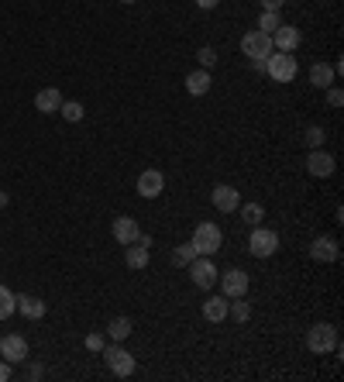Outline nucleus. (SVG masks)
I'll return each instance as SVG.
<instances>
[{
	"instance_id": "1",
	"label": "nucleus",
	"mask_w": 344,
	"mask_h": 382,
	"mask_svg": "<svg viewBox=\"0 0 344 382\" xmlns=\"http://www.w3.org/2000/svg\"><path fill=\"white\" fill-rule=\"evenodd\" d=\"M296 52H272L265 59V72L272 83H293L296 80Z\"/></svg>"
},
{
	"instance_id": "2",
	"label": "nucleus",
	"mask_w": 344,
	"mask_h": 382,
	"mask_svg": "<svg viewBox=\"0 0 344 382\" xmlns=\"http://www.w3.org/2000/svg\"><path fill=\"white\" fill-rule=\"evenodd\" d=\"M189 245L196 248V255H217L221 245H224V231L213 224V221H204V224H196L193 231V241Z\"/></svg>"
},
{
	"instance_id": "3",
	"label": "nucleus",
	"mask_w": 344,
	"mask_h": 382,
	"mask_svg": "<svg viewBox=\"0 0 344 382\" xmlns=\"http://www.w3.org/2000/svg\"><path fill=\"white\" fill-rule=\"evenodd\" d=\"M306 348H310L314 355H331V351H338V327H334V324H314V327L306 331Z\"/></svg>"
},
{
	"instance_id": "4",
	"label": "nucleus",
	"mask_w": 344,
	"mask_h": 382,
	"mask_svg": "<svg viewBox=\"0 0 344 382\" xmlns=\"http://www.w3.org/2000/svg\"><path fill=\"white\" fill-rule=\"evenodd\" d=\"M186 269H189V279H193L196 290H213V283H217V275H221L217 266H213V255H196Z\"/></svg>"
},
{
	"instance_id": "5",
	"label": "nucleus",
	"mask_w": 344,
	"mask_h": 382,
	"mask_svg": "<svg viewBox=\"0 0 344 382\" xmlns=\"http://www.w3.org/2000/svg\"><path fill=\"white\" fill-rule=\"evenodd\" d=\"M241 52L252 59V62H262V59H269L275 48H272V35H265V31H245L241 35Z\"/></svg>"
},
{
	"instance_id": "6",
	"label": "nucleus",
	"mask_w": 344,
	"mask_h": 382,
	"mask_svg": "<svg viewBox=\"0 0 344 382\" xmlns=\"http://www.w3.org/2000/svg\"><path fill=\"white\" fill-rule=\"evenodd\" d=\"M104 361H107V369L114 372L117 379L135 376V359H131V351L121 348V341H117V344H104Z\"/></svg>"
},
{
	"instance_id": "7",
	"label": "nucleus",
	"mask_w": 344,
	"mask_h": 382,
	"mask_svg": "<svg viewBox=\"0 0 344 382\" xmlns=\"http://www.w3.org/2000/svg\"><path fill=\"white\" fill-rule=\"evenodd\" d=\"M248 251H252L255 258H272L275 251H279V234L269 231V227H252V238H248Z\"/></svg>"
},
{
	"instance_id": "8",
	"label": "nucleus",
	"mask_w": 344,
	"mask_h": 382,
	"mask_svg": "<svg viewBox=\"0 0 344 382\" xmlns=\"http://www.w3.org/2000/svg\"><path fill=\"white\" fill-rule=\"evenodd\" d=\"M217 283H221V293L228 296V300H238V296H248V272L245 269H228L217 275Z\"/></svg>"
},
{
	"instance_id": "9",
	"label": "nucleus",
	"mask_w": 344,
	"mask_h": 382,
	"mask_svg": "<svg viewBox=\"0 0 344 382\" xmlns=\"http://www.w3.org/2000/svg\"><path fill=\"white\" fill-rule=\"evenodd\" d=\"M334 169H338V158L331 155V152H323V148H310V155H306V173H310V176L327 180V176H334Z\"/></svg>"
},
{
	"instance_id": "10",
	"label": "nucleus",
	"mask_w": 344,
	"mask_h": 382,
	"mask_svg": "<svg viewBox=\"0 0 344 382\" xmlns=\"http://www.w3.org/2000/svg\"><path fill=\"white\" fill-rule=\"evenodd\" d=\"M0 359L11 365H24L28 361V341L21 334H4L0 337Z\"/></svg>"
},
{
	"instance_id": "11",
	"label": "nucleus",
	"mask_w": 344,
	"mask_h": 382,
	"mask_svg": "<svg viewBox=\"0 0 344 382\" xmlns=\"http://www.w3.org/2000/svg\"><path fill=\"white\" fill-rule=\"evenodd\" d=\"M162 193H165V176H162V169H145V173L138 176V197L155 200Z\"/></svg>"
},
{
	"instance_id": "12",
	"label": "nucleus",
	"mask_w": 344,
	"mask_h": 382,
	"mask_svg": "<svg viewBox=\"0 0 344 382\" xmlns=\"http://www.w3.org/2000/svg\"><path fill=\"white\" fill-rule=\"evenodd\" d=\"M210 200H213V207H217L221 214H234V210L241 207V193H238L231 182H217L213 193H210Z\"/></svg>"
},
{
	"instance_id": "13",
	"label": "nucleus",
	"mask_w": 344,
	"mask_h": 382,
	"mask_svg": "<svg viewBox=\"0 0 344 382\" xmlns=\"http://www.w3.org/2000/svg\"><path fill=\"white\" fill-rule=\"evenodd\" d=\"M338 255H341V248H338V238H331V234H321V238H314L310 241V258L314 262H338Z\"/></svg>"
},
{
	"instance_id": "14",
	"label": "nucleus",
	"mask_w": 344,
	"mask_h": 382,
	"mask_svg": "<svg viewBox=\"0 0 344 382\" xmlns=\"http://www.w3.org/2000/svg\"><path fill=\"white\" fill-rule=\"evenodd\" d=\"M299 42H303V35H299V28H293V24H279V28L272 31L275 52H296Z\"/></svg>"
},
{
	"instance_id": "15",
	"label": "nucleus",
	"mask_w": 344,
	"mask_h": 382,
	"mask_svg": "<svg viewBox=\"0 0 344 382\" xmlns=\"http://www.w3.org/2000/svg\"><path fill=\"white\" fill-rule=\"evenodd\" d=\"M138 234H141V227H138L135 217H128V214L114 217V241L117 245H131V241H138Z\"/></svg>"
},
{
	"instance_id": "16",
	"label": "nucleus",
	"mask_w": 344,
	"mask_h": 382,
	"mask_svg": "<svg viewBox=\"0 0 344 382\" xmlns=\"http://www.w3.org/2000/svg\"><path fill=\"white\" fill-rule=\"evenodd\" d=\"M213 87V76H210V69H193L189 76H186V93L189 97H206Z\"/></svg>"
},
{
	"instance_id": "17",
	"label": "nucleus",
	"mask_w": 344,
	"mask_h": 382,
	"mask_svg": "<svg viewBox=\"0 0 344 382\" xmlns=\"http://www.w3.org/2000/svg\"><path fill=\"white\" fill-rule=\"evenodd\" d=\"M18 310H21V317H28V320H42L48 310V303L38 300V296H31V293H21V296H18Z\"/></svg>"
},
{
	"instance_id": "18",
	"label": "nucleus",
	"mask_w": 344,
	"mask_h": 382,
	"mask_svg": "<svg viewBox=\"0 0 344 382\" xmlns=\"http://www.w3.org/2000/svg\"><path fill=\"white\" fill-rule=\"evenodd\" d=\"M204 320H210V324H221L224 317H228V296L221 293V296H210V300H204Z\"/></svg>"
},
{
	"instance_id": "19",
	"label": "nucleus",
	"mask_w": 344,
	"mask_h": 382,
	"mask_svg": "<svg viewBox=\"0 0 344 382\" xmlns=\"http://www.w3.org/2000/svg\"><path fill=\"white\" fill-rule=\"evenodd\" d=\"M59 107H62V93L55 90V87H45V90H38V97H35V111H42V114H59Z\"/></svg>"
},
{
	"instance_id": "20",
	"label": "nucleus",
	"mask_w": 344,
	"mask_h": 382,
	"mask_svg": "<svg viewBox=\"0 0 344 382\" xmlns=\"http://www.w3.org/2000/svg\"><path fill=\"white\" fill-rule=\"evenodd\" d=\"M334 80H338L334 66H327V62H314V66H310V83H314L317 90H327V87H334Z\"/></svg>"
},
{
	"instance_id": "21",
	"label": "nucleus",
	"mask_w": 344,
	"mask_h": 382,
	"mask_svg": "<svg viewBox=\"0 0 344 382\" xmlns=\"http://www.w3.org/2000/svg\"><path fill=\"white\" fill-rule=\"evenodd\" d=\"M124 262H128V269H145L148 266V248H141L138 241L124 245Z\"/></svg>"
},
{
	"instance_id": "22",
	"label": "nucleus",
	"mask_w": 344,
	"mask_h": 382,
	"mask_svg": "<svg viewBox=\"0 0 344 382\" xmlns=\"http://www.w3.org/2000/svg\"><path fill=\"white\" fill-rule=\"evenodd\" d=\"M228 317H234L238 324L252 320V303H245V296H238V300H228Z\"/></svg>"
},
{
	"instance_id": "23",
	"label": "nucleus",
	"mask_w": 344,
	"mask_h": 382,
	"mask_svg": "<svg viewBox=\"0 0 344 382\" xmlns=\"http://www.w3.org/2000/svg\"><path fill=\"white\" fill-rule=\"evenodd\" d=\"M14 314H18V296L0 283V320H7V317H14Z\"/></svg>"
},
{
	"instance_id": "24",
	"label": "nucleus",
	"mask_w": 344,
	"mask_h": 382,
	"mask_svg": "<svg viewBox=\"0 0 344 382\" xmlns=\"http://www.w3.org/2000/svg\"><path fill=\"white\" fill-rule=\"evenodd\" d=\"M131 317H114L111 324H107V334L114 337V341H124V337H131Z\"/></svg>"
},
{
	"instance_id": "25",
	"label": "nucleus",
	"mask_w": 344,
	"mask_h": 382,
	"mask_svg": "<svg viewBox=\"0 0 344 382\" xmlns=\"http://www.w3.org/2000/svg\"><path fill=\"white\" fill-rule=\"evenodd\" d=\"M241 221L248 227H258L265 221V207H262V203H245V207H241Z\"/></svg>"
},
{
	"instance_id": "26",
	"label": "nucleus",
	"mask_w": 344,
	"mask_h": 382,
	"mask_svg": "<svg viewBox=\"0 0 344 382\" xmlns=\"http://www.w3.org/2000/svg\"><path fill=\"white\" fill-rule=\"evenodd\" d=\"M59 114H62V117H66L69 124H79V121H83V104H79V100H62V107H59Z\"/></svg>"
},
{
	"instance_id": "27",
	"label": "nucleus",
	"mask_w": 344,
	"mask_h": 382,
	"mask_svg": "<svg viewBox=\"0 0 344 382\" xmlns=\"http://www.w3.org/2000/svg\"><path fill=\"white\" fill-rule=\"evenodd\" d=\"M279 24H282L279 11H262V14H258V24H255V28H258V31H265V35H272Z\"/></svg>"
},
{
	"instance_id": "28",
	"label": "nucleus",
	"mask_w": 344,
	"mask_h": 382,
	"mask_svg": "<svg viewBox=\"0 0 344 382\" xmlns=\"http://www.w3.org/2000/svg\"><path fill=\"white\" fill-rule=\"evenodd\" d=\"M303 141H306L310 148H323V141H327V131H323L321 124H310V128L303 131Z\"/></svg>"
},
{
	"instance_id": "29",
	"label": "nucleus",
	"mask_w": 344,
	"mask_h": 382,
	"mask_svg": "<svg viewBox=\"0 0 344 382\" xmlns=\"http://www.w3.org/2000/svg\"><path fill=\"white\" fill-rule=\"evenodd\" d=\"M193 258H196V248H193V245H179L176 251H172V266H179V269H183V266H189Z\"/></svg>"
},
{
	"instance_id": "30",
	"label": "nucleus",
	"mask_w": 344,
	"mask_h": 382,
	"mask_svg": "<svg viewBox=\"0 0 344 382\" xmlns=\"http://www.w3.org/2000/svg\"><path fill=\"white\" fill-rule=\"evenodd\" d=\"M196 59H200V69H213V66H217V48L204 45L200 52H196Z\"/></svg>"
},
{
	"instance_id": "31",
	"label": "nucleus",
	"mask_w": 344,
	"mask_h": 382,
	"mask_svg": "<svg viewBox=\"0 0 344 382\" xmlns=\"http://www.w3.org/2000/svg\"><path fill=\"white\" fill-rule=\"evenodd\" d=\"M327 104H331V107H341V104H344L341 87H327Z\"/></svg>"
},
{
	"instance_id": "32",
	"label": "nucleus",
	"mask_w": 344,
	"mask_h": 382,
	"mask_svg": "<svg viewBox=\"0 0 344 382\" xmlns=\"http://www.w3.org/2000/svg\"><path fill=\"white\" fill-rule=\"evenodd\" d=\"M83 344H87L90 351H104V334H96V331H93V334H87V341H83Z\"/></svg>"
},
{
	"instance_id": "33",
	"label": "nucleus",
	"mask_w": 344,
	"mask_h": 382,
	"mask_svg": "<svg viewBox=\"0 0 344 382\" xmlns=\"http://www.w3.org/2000/svg\"><path fill=\"white\" fill-rule=\"evenodd\" d=\"M258 4H262V11H282L286 0H258Z\"/></svg>"
},
{
	"instance_id": "34",
	"label": "nucleus",
	"mask_w": 344,
	"mask_h": 382,
	"mask_svg": "<svg viewBox=\"0 0 344 382\" xmlns=\"http://www.w3.org/2000/svg\"><path fill=\"white\" fill-rule=\"evenodd\" d=\"M14 376V369H11V361H0V382H7Z\"/></svg>"
},
{
	"instance_id": "35",
	"label": "nucleus",
	"mask_w": 344,
	"mask_h": 382,
	"mask_svg": "<svg viewBox=\"0 0 344 382\" xmlns=\"http://www.w3.org/2000/svg\"><path fill=\"white\" fill-rule=\"evenodd\" d=\"M217 4H221V0H196V7H200V11H213Z\"/></svg>"
},
{
	"instance_id": "36",
	"label": "nucleus",
	"mask_w": 344,
	"mask_h": 382,
	"mask_svg": "<svg viewBox=\"0 0 344 382\" xmlns=\"http://www.w3.org/2000/svg\"><path fill=\"white\" fill-rule=\"evenodd\" d=\"M138 245H141V248H152V234H145V231H141V234H138Z\"/></svg>"
},
{
	"instance_id": "37",
	"label": "nucleus",
	"mask_w": 344,
	"mask_h": 382,
	"mask_svg": "<svg viewBox=\"0 0 344 382\" xmlns=\"http://www.w3.org/2000/svg\"><path fill=\"white\" fill-rule=\"evenodd\" d=\"M7 203H11V197H7V193H0V207H7Z\"/></svg>"
},
{
	"instance_id": "38",
	"label": "nucleus",
	"mask_w": 344,
	"mask_h": 382,
	"mask_svg": "<svg viewBox=\"0 0 344 382\" xmlns=\"http://www.w3.org/2000/svg\"><path fill=\"white\" fill-rule=\"evenodd\" d=\"M121 4H135V0H121Z\"/></svg>"
},
{
	"instance_id": "39",
	"label": "nucleus",
	"mask_w": 344,
	"mask_h": 382,
	"mask_svg": "<svg viewBox=\"0 0 344 382\" xmlns=\"http://www.w3.org/2000/svg\"><path fill=\"white\" fill-rule=\"evenodd\" d=\"M323 4H334V0H323Z\"/></svg>"
}]
</instances>
